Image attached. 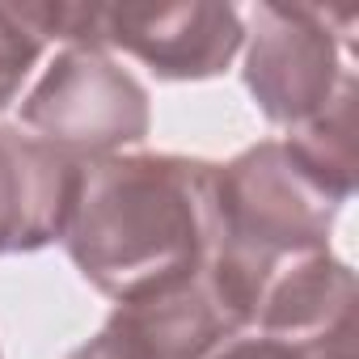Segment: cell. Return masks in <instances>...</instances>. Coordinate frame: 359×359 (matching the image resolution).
<instances>
[{
	"label": "cell",
	"mask_w": 359,
	"mask_h": 359,
	"mask_svg": "<svg viewBox=\"0 0 359 359\" xmlns=\"http://www.w3.org/2000/svg\"><path fill=\"white\" fill-rule=\"evenodd\" d=\"M220 233L216 165L173 152H118L76 165L64 250L114 304L212 266Z\"/></svg>",
	"instance_id": "cell-1"
},
{
	"label": "cell",
	"mask_w": 359,
	"mask_h": 359,
	"mask_svg": "<svg viewBox=\"0 0 359 359\" xmlns=\"http://www.w3.org/2000/svg\"><path fill=\"white\" fill-rule=\"evenodd\" d=\"M346 195L283 140H262L216 165V254L212 271L254 325L258 296L266 283L313 254H330V229Z\"/></svg>",
	"instance_id": "cell-2"
},
{
	"label": "cell",
	"mask_w": 359,
	"mask_h": 359,
	"mask_svg": "<svg viewBox=\"0 0 359 359\" xmlns=\"http://www.w3.org/2000/svg\"><path fill=\"white\" fill-rule=\"evenodd\" d=\"M355 13L309 5H258L245 34V89L258 110L287 135L321 123L338 102L355 97V68L346 64Z\"/></svg>",
	"instance_id": "cell-3"
},
{
	"label": "cell",
	"mask_w": 359,
	"mask_h": 359,
	"mask_svg": "<svg viewBox=\"0 0 359 359\" xmlns=\"http://www.w3.org/2000/svg\"><path fill=\"white\" fill-rule=\"evenodd\" d=\"M18 127L72 165L106 161L148 135V89L102 47H64L22 97Z\"/></svg>",
	"instance_id": "cell-4"
},
{
	"label": "cell",
	"mask_w": 359,
	"mask_h": 359,
	"mask_svg": "<svg viewBox=\"0 0 359 359\" xmlns=\"http://www.w3.org/2000/svg\"><path fill=\"white\" fill-rule=\"evenodd\" d=\"M55 43L127 51L161 81L220 76L245 43L233 5H51Z\"/></svg>",
	"instance_id": "cell-5"
},
{
	"label": "cell",
	"mask_w": 359,
	"mask_h": 359,
	"mask_svg": "<svg viewBox=\"0 0 359 359\" xmlns=\"http://www.w3.org/2000/svg\"><path fill=\"white\" fill-rule=\"evenodd\" d=\"M106 330L118 334L140 359H212L250 325L216 271L203 266L140 300L114 304Z\"/></svg>",
	"instance_id": "cell-6"
},
{
	"label": "cell",
	"mask_w": 359,
	"mask_h": 359,
	"mask_svg": "<svg viewBox=\"0 0 359 359\" xmlns=\"http://www.w3.org/2000/svg\"><path fill=\"white\" fill-rule=\"evenodd\" d=\"M76 165L22 127H0V254H30L64 237Z\"/></svg>",
	"instance_id": "cell-7"
},
{
	"label": "cell",
	"mask_w": 359,
	"mask_h": 359,
	"mask_svg": "<svg viewBox=\"0 0 359 359\" xmlns=\"http://www.w3.org/2000/svg\"><path fill=\"white\" fill-rule=\"evenodd\" d=\"M47 43H55L51 5H0V110L13 106Z\"/></svg>",
	"instance_id": "cell-8"
},
{
	"label": "cell",
	"mask_w": 359,
	"mask_h": 359,
	"mask_svg": "<svg viewBox=\"0 0 359 359\" xmlns=\"http://www.w3.org/2000/svg\"><path fill=\"white\" fill-rule=\"evenodd\" d=\"M212 359H304L296 346L279 342V338H266V334H241L233 342H224Z\"/></svg>",
	"instance_id": "cell-9"
},
{
	"label": "cell",
	"mask_w": 359,
	"mask_h": 359,
	"mask_svg": "<svg viewBox=\"0 0 359 359\" xmlns=\"http://www.w3.org/2000/svg\"><path fill=\"white\" fill-rule=\"evenodd\" d=\"M68 359H140V355H135L118 334H110V330L102 325V334H97V338H89L85 346H76Z\"/></svg>",
	"instance_id": "cell-10"
}]
</instances>
